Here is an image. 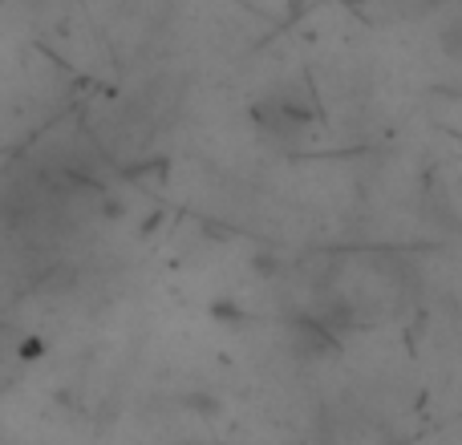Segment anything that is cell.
I'll return each mask as SVG.
<instances>
[{
    "instance_id": "cell-1",
    "label": "cell",
    "mask_w": 462,
    "mask_h": 445,
    "mask_svg": "<svg viewBox=\"0 0 462 445\" xmlns=\"http://www.w3.org/2000/svg\"><path fill=\"white\" fill-rule=\"evenodd\" d=\"M309 122H317V105L300 89H272L268 97L255 102V126L280 146H292L309 130Z\"/></svg>"
}]
</instances>
